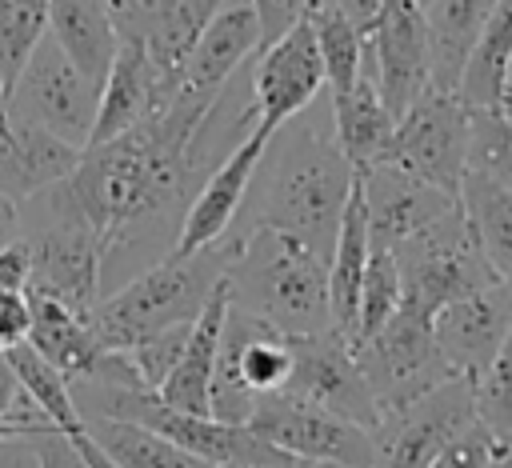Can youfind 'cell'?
I'll return each mask as SVG.
<instances>
[{
	"instance_id": "obj_30",
	"label": "cell",
	"mask_w": 512,
	"mask_h": 468,
	"mask_svg": "<svg viewBox=\"0 0 512 468\" xmlns=\"http://www.w3.org/2000/svg\"><path fill=\"white\" fill-rule=\"evenodd\" d=\"M84 420L92 440L116 468H216L136 420H116V416H84Z\"/></svg>"
},
{
	"instance_id": "obj_24",
	"label": "cell",
	"mask_w": 512,
	"mask_h": 468,
	"mask_svg": "<svg viewBox=\"0 0 512 468\" xmlns=\"http://www.w3.org/2000/svg\"><path fill=\"white\" fill-rule=\"evenodd\" d=\"M332 132L356 176H368L376 164H384L396 132V116L388 112L368 60H364V76L344 96H332Z\"/></svg>"
},
{
	"instance_id": "obj_35",
	"label": "cell",
	"mask_w": 512,
	"mask_h": 468,
	"mask_svg": "<svg viewBox=\"0 0 512 468\" xmlns=\"http://www.w3.org/2000/svg\"><path fill=\"white\" fill-rule=\"evenodd\" d=\"M468 168L512 192V116L504 108H472Z\"/></svg>"
},
{
	"instance_id": "obj_26",
	"label": "cell",
	"mask_w": 512,
	"mask_h": 468,
	"mask_svg": "<svg viewBox=\"0 0 512 468\" xmlns=\"http://www.w3.org/2000/svg\"><path fill=\"white\" fill-rule=\"evenodd\" d=\"M496 0H432L424 4L428 24V60H432V88L456 92L468 68V56L484 32V20Z\"/></svg>"
},
{
	"instance_id": "obj_17",
	"label": "cell",
	"mask_w": 512,
	"mask_h": 468,
	"mask_svg": "<svg viewBox=\"0 0 512 468\" xmlns=\"http://www.w3.org/2000/svg\"><path fill=\"white\" fill-rule=\"evenodd\" d=\"M512 328V284L496 280L468 296L448 300L432 316V336L456 376L480 380Z\"/></svg>"
},
{
	"instance_id": "obj_54",
	"label": "cell",
	"mask_w": 512,
	"mask_h": 468,
	"mask_svg": "<svg viewBox=\"0 0 512 468\" xmlns=\"http://www.w3.org/2000/svg\"><path fill=\"white\" fill-rule=\"evenodd\" d=\"M0 4H4V0H0Z\"/></svg>"
},
{
	"instance_id": "obj_15",
	"label": "cell",
	"mask_w": 512,
	"mask_h": 468,
	"mask_svg": "<svg viewBox=\"0 0 512 468\" xmlns=\"http://www.w3.org/2000/svg\"><path fill=\"white\" fill-rule=\"evenodd\" d=\"M368 68L388 112L400 120L432 84L428 24L420 0H384L368 28Z\"/></svg>"
},
{
	"instance_id": "obj_42",
	"label": "cell",
	"mask_w": 512,
	"mask_h": 468,
	"mask_svg": "<svg viewBox=\"0 0 512 468\" xmlns=\"http://www.w3.org/2000/svg\"><path fill=\"white\" fill-rule=\"evenodd\" d=\"M28 440H32V452H36L40 468H92V464L72 448V440H68L64 432H56V428L36 432V436H28Z\"/></svg>"
},
{
	"instance_id": "obj_28",
	"label": "cell",
	"mask_w": 512,
	"mask_h": 468,
	"mask_svg": "<svg viewBox=\"0 0 512 468\" xmlns=\"http://www.w3.org/2000/svg\"><path fill=\"white\" fill-rule=\"evenodd\" d=\"M220 8H224V0H168L164 16L148 32L144 44H148V56H152V68H156V80H160V104L180 88L184 64H188L196 40L204 36L208 20Z\"/></svg>"
},
{
	"instance_id": "obj_43",
	"label": "cell",
	"mask_w": 512,
	"mask_h": 468,
	"mask_svg": "<svg viewBox=\"0 0 512 468\" xmlns=\"http://www.w3.org/2000/svg\"><path fill=\"white\" fill-rule=\"evenodd\" d=\"M252 4H256V16H260V28H264V44L280 40L308 8V0H252Z\"/></svg>"
},
{
	"instance_id": "obj_2",
	"label": "cell",
	"mask_w": 512,
	"mask_h": 468,
	"mask_svg": "<svg viewBox=\"0 0 512 468\" xmlns=\"http://www.w3.org/2000/svg\"><path fill=\"white\" fill-rule=\"evenodd\" d=\"M300 116L288 120V132L276 128L264 148V160L256 168L260 188L248 224L280 228L328 260L360 176L340 152L336 132L324 136L320 124Z\"/></svg>"
},
{
	"instance_id": "obj_6",
	"label": "cell",
	"mask_w": 512,
	"mask_h": 468,
	"mask_svg": "<svg viewBox=\"0 0 512 468\" xmlns=\"http://www.w3.org/2000/svg\"><path fill=\"white\" fill-rule=\"evenodd\" d=\"M396 268H400V292L404 308L416 316H436L448 300L468 296L476 288L496 284V268L484 256V244L476 236V224L468 220L464 204L456 200L444 216H436L428 228L408 236L404 244L392 248Z\"/></svg>"
},
{
	"instance_id": "obj_45",
	"label": "cell",
	"mask_w": 512,
	"mask_h": 468,
	"mask_svg": "<svg viewBox=\"0 0 512 468\" xmlns=\"http://www.w3.org/2000/svg\"><path fill=\"white\" fill-rule=\"evenodd\" d=\"M0 468H40V460L32 452V440L0 432Z\"/></svg>"
},
{
	"instance_id": "obj_14",
	"label": "cell",
	"mask_w": 512,
	"mask_h": 468,
	"mask_svg": "<svg viewBox=\"0 0 512 468\" xmlns=\"http://www.w3.org/2000/svg\"><path fill=\"white\" fill-rule=\"evenodd\" d=\"M280 392L320 404L344 420H356L368 432L380 428L376 396L360 372L352 344L336 328L316 332V336H292V376Z\"/></svg>"
},
{
	"instance_id": "obj_13",
	"label": "cell",
	"mask_w": 512,
	"mask_h": 468,
	"mask_svg": "<svg viewBox=\"0 0 512 468\" xmlns=\"http://www.w3.org/2000/svg\"><path fill=\"white\" fill-rule=\"evenodd\" d=\"M324 60L312 32L308 12L272 44L260 48L256 72H252V104L244 112V124L276 132L292 116H300L324 88Z\"/></svg>"
},
{
	"instance_id": "obj_48",
	"label": "cell",
	"mask_w": 512,
	"mask_h": 468,
	"mask_svg": "<svg viewBox=\"0 0 512 468\" xmlns=\"http://www.w3.org/2000/svg\"><path fill=\"white\" fill-rule=\"evenodd\" d=\"M488 468H512V432L492 436V448H488Z\"/></svg>"
},
{
	"instance_id": "obj_4",
	"label": "cell",
	"mask_w": 512,
	"mask_h": 468,
	"mask_svg": "<svg viewBox=\"0 0 512 468\" xmlns=\"http://www.w3.org/2000/svg\"><path fill=\"white\" fill-rule=\"evenodd\" d=\"M232 256H236V236L228 232L224 240L200 252L188 256L168 252L112 296H100L92 308V328L100 344L112 352H128L164 328L192 324L212 300V292L228 280Z\"/></svg>"
},
{
	"instance_id": "obj_11",
	"label": "cell",
	"mask_w": 512,
	"mask_h": 468,
	"mask_svg": "<svg viewBox=\"0 0 512 468\" xmlns=\"http://www.w3.org/2000/svg\"><path fill=\"white\" fill-rule=\"evenodd\" d=\"M248 428L296 460H324V464H344V468L376 464V432L320 404L296 400L288 392L260 396L248 416Z\"/></svg>"
},
{
	"instance_id": "obj_33",
	"label": "cell",
	"mask_w": 512,
	"mask_h": 468,
	"mask_svg": "<svg viewBox=\"0 0 512 468\" xmlns=\"http://www.w3.org/2000/svg\"><path fill=\"white\" fill-rule=\"evenodd\" d=\"M48 32V0H4L0 4V96L8 104L16 76Z\"/></svg>"
},
{
	"instance_id": "obj_16",
	"label": "cell",
	"mask_w": 512,
	"mask_h": 468,
	"mask_svg": "<svg viewBox=\"0 0 512 468\" xmlns=\"http://www.w3.org/2000/svg\"><path fill=\"white\" fill-rule=\"evenodd\" d=\"M268 140H272V132L248 128L244 140L208 172V180L188 200V208L180 216V232H176L168 252L188 256V252H200V248H208V244H216L232 232V224H236V216L248 200V188L256 180V168L264 160Z\"/></svg>"
},
{
	"instance_id": "obj_27",
	"label": "cell",
	"mask_w": 512,
	"mask_h": 468,
	"mask_svg": "<svg viewBox=\"0 0 512 468\" xmlns=\"http://www.w3.org/2000/svg\"><path fill=\"white\" fill-rule=\"evenodd\" d=\"M48 32L88 80L104 84L120 48L108 0H48Z\"/></svg>"
},
{
	"instance_id": "obj_1",
	"label": "cell",
	"mask_w": 512,
	"mask_h": 468,
	"mask_svg": "<svg viewBox=\"0 0 512 468\" xmlns=\"http://www.w3.org/2000/svg\"><path fill=\"white\" fill-rule=\"evenodd\" d=\"M216 104L220 96L176 88L136 128L84 148L68 192L104 236L108 256L136 244L144 228H156L188 200L200 168V136Z\"/></svg>"
},
{
	"instance_id": "obj_34",
	"label": "cell",
	"mask_w": 512,
	"mask_h": 468,
	"mask_svg": "<svg viewBox=\"0 0 512 468\" xmlns=\"http://www.w3.org/2000/svg\"><path fill=\"white\" fill-rule=\"evenodd\" d=\"M400 268H396V252L392 248H376L368 256V272H364V288H360V316H356V336L352 344H364L368 336H376L396 312H400Z\"/></svg>"
},
{
	"instance_id": "obj_10",
	"label": "cell",
	"mask_w": 512,
	"mask_h": 468,
	"mask_svg": "<svg viewBox=\"0 0 512 468\" xmlns=\"http://www.w3.org/2000/svg\"><path fill=\"white\" fill-rule=\"evenodd\" d=\"M360 372L376 396L380 420L388 412L408 408L412 400H420L424 392H432L436 384H444L448 376H456L432 336V320L416 316L412 308L400 304V312L364 344H352Z\"/></svg>"
},
{
	"instance_id": "obj_21",
	"label": "cell",
	"mask_w": 512,
	"mask_h": 468,
	"mask_svg": "<svg viewBox=\"0 0 512 468\" xmlns=\"http://www.w3.org/2000/svg\"><path fill=\"white\" fill-rule=\"evenodd\" d=\"M224 316H228V280L212 292L204 312L192 320V332L184 340V352H180L176 368L156 388L164 404H172L180 412H192V416H212V376H216Z\"/></svg>"
},
{
	"instance_id": "obj_8",
	"label": "cell",
	"mask_w": 512,
	"mask_h": 468,
	"mask_svg": "<svg viewBox=\"0 0 512 468\" xmlns=\"http://www.w3.org/2000/svg\"><path fill=\"white\" fill-rule=\"evenodd\" d=\"M96 108H100V84L72 64V56L52 40V32H44L24 72L16 76L4 116L48 128L68 144L88 148L96 128Z\"/></svg>"
},
{
	"instance_id": "obj_53",
	"label": "cell",
	"mask_w": 512,
	"mask_h": 468,
	"mask_svg": "<svg viewBox=\"0 0 512 468\" xmlns=\"http://www.w3.org/2000/svg\"><path fill=\"white\" fill-rule=\"evenodd\" d=\"M424 4H432V0H420V8H424Z\"/></svg>"
},
{
	"instance_id": "obj_49",
	"label": "cell",
	"mask_w": 512,
	"mask_h": 468,
	"mask_svg": "<svg viewBox=\"0 0 512 468\" xmlns=\"http://www.w3.org/2000/svg\"><path fill=\"white\" fill-rule=\"evenodd\" d=\"M288 468H344V464H324V460H292Z\"/></svg>"
},
{
	"instance_id": "obj_41",
	"label": "cell",
	"mask_w": 512,
	"mask_h": 468,
	"mask_svg": "<svg viewBox=\"0 0 512 468\" xmlns=\"http://www.w3.org/2000/svg\"><path fill=\"white\" fill-rule=\"evenodd\" d=\"M32 328V304L28 292H0V352L28 340Z\"/></svg>"
},
{
	"instance_id": "obj_23",
	"label": "cell",
	"mask_w": 512,
	"mask_h": 468,
	"mask_svg": "<svg viewBox=\"0 0 512 468\" xmlns=\"http://www.w3.org/2000/svg\"><path fill=\"white\" fill-rule=\"evenodd\" d=\"M28 304H32L28 344L48 364H56L68 380H88L100 356L108 352L92 328V312H76L72 304L44 296V292H28Z\"/></svg>"
},
{
	"instance_id": "obj_31",
	"label": "cell",
	"mask_w": 512,
	"mask_h": 468,
	"mask_svg": "<svg viewBox=\"0 0 512 468\" xmlns=\"http://www.w3.org/2000/svg\"><path fill=\"white\" fill-rule=\"evenodd\" d=\"M308 20L320 44V60H324V80L332 96H344L360 76H364V60H368V32L356 28L340 8H332L328 0H308Z\"/></svg>"
},
{
	"instance_id": "obj_40",
	"label": "cell",
	"mask_w": 512,
	"mask_h": 468,
	"mask_svg": "<svg viewBox=\"0 0 512 468\" xmlns=\"http://www.w3.org/2000/svg\"><path fill=\"white\" fill-rule=\"evenodd\" d=\"M488 448H492V432H488L480 420H472V424L436 456L432 468H488Z\"/></svg>"
},
{
	"instance_id": "obj_44",
	"label": "cell",
	"mask_w": 512,
	"mask_h": 468,
	"mask_svg": "<svg viewBox=\"0 0 512 468\" xmlns=\"http://www.w3.org/2000/svg\"><path fill=\"white\" fill-rule=\"evenodd\" d=\"M28 280H32V252L24 236L0 244V292H28Z\"/></svg>"
},
{
	"instance_id": "obj_52",
	"label": "cell",
	"mask_w": 512,
	"mask_h": 468,
	"mask_svg": "<svg viewBox=\"0 0 512 468\" xmlns=\"http://www.w3.org/2000/svg\"><path fill=\"white\" fill-rule=\"evenodd\" d=\"M0 120H4V96H0Z\"/></svg>"
},
{
	"instance_id": "obj_5",
	"label": "cell",
	"mask_w": 512,
	"mask_h": 468,
	"mask_svg": "<svg viewBox=\"0 0 512 468\" xmlns=\"http://www.w3.org/2000/svg\"><path fill=\"white\" fill-rule=\"evenodd\" d=\"M20 236L32 252L28 292L56 296L76 312H92L104 280V236L84 216L68 180L20 204Z\"/></svg>"
},
{
	"instance_id": "obj_7",
	"label": "cell",
	"mask_w": 512,
	"mask_h": 468,
	"mask_svg": "<svg viewBox=\"0 0 512 468\" xmlns=\"http://www.w3.org/2000/svg\"><path fill=\"white\" fill-rule=\"evenodd\" d=\"M288 376H292V336H284L268 320L228 300L216 376H212V416L228 424H248L256 400L280 392Z\"/></svg>"
},
{
	"instance_id": "obj_51",
	"label": "cell",
	"mask_w": 512,
	"mask_h": 468,
	"mask_svg": "<svg viewBox=\"0 0 512 468\" xmlns=\"http://www.w3.org/2000/svg\"><path fill=\"white\" fill-rule=\"evenodd\" d=\"M216 468H240V464H216Z\"/></svg>"
},
{
	"instance_id": "obj_38",
	"label": "cell",
	"mask_w": 512,
	"mask_h": 468,
	"mask_svg": "<svg viewBox=\"0 0 512 468\" xmlns=\"http://www.w3.org/2000/svg\"><path fill=\"white\" fill-rule=\"evenodd\" d=\"M188 332H192V324H176V328H164V332L148 336L144 344L128 348V360L136 364L140 380H144L152 392H156V388L168 380V372L176 368V360H180V352H184Z\"/></svg>"
},
{
	"instance_id": "obj_3",
	"label": "cell",
	"mask_w": 512,
	"mask_h": 468,
	"mask_svg": "<svg viewBox=\"0 0 512 468\" xmlns=\"http://www.w3.org/2000/svg\"><path fill=\"white\" fill-rule=\"evenodd\" d=\"M232 236L228 300L236 308L268 320L284 336H316L332 328L328 260L320 252L268 224H248Z\"/></svg>"
},
{
	"instance_id": "obj_18",
	"label": "cell",
	"mask_w": 512,
	"mask_h": 468,
	"mask_svg": "<svg viewBox=\"0 0 512 468\" xmlns=\"http://www.w3.org/2000/svg\"><path fill=\"white\" fill-rule=\"evenodd\" d=\"M364 184V204H368V228H372V244L376 248H396L408 236H416L420 228H428L436 216H444L460 196L432 188L392 164H376L368 176H360Z\"/></svg>"
},
{
	"instance_id": "obj_25",
	"label": "cell",
	"mask_w": 512,
	"mask_h": 468,
	"mask_svg": "<svg viewBox=\"0 0 512 468\" xmlns=\"http://www.w3.org/2000/svg\"><path fill=\"white\" fill-rule=\"evenodd\" d=\"M372 256V228H368V204H364V184L356 180L332 256H328V304H332V328L352 344L356 336V316H360V288Z\"/></svg>"
},
{
	"instance_id": "obj_37",
	"label": "cell",
	"mask_w": 512,
	"mask_h": 468,
	"mask_svg": "<svg viewBox=\"0 0 512 468\" xmlns=\"http://www.w3.org/2000/svg\"><path fill=\"white\" fill-rule=\"evenodd\" d=\"M48 428H52V420L40 412V404L20 384L8 352H0V432L36 436V432H48Z\"/></svg>"
},
{
	"instance_id": "obj_29",
	"label": "cell",
	"mask_w": 512,
	"mask_h": 468,
	"mask_svg": "<svg viewBox=\"0 0 512 468\" xmlns=\"http://www.w3.org/2000/svg\"><path fill=\"white\" fill-rule=\"evenodd\" d=\"M508 80H512V0H496L468 56L456 96L468 108H500Z\"/></svg>"
},
{
	"instance_id": "obj_50",
	"label": "cell",
	"mask_w": 512,
	"mask_h": 468,
	"mask_svg": "<svg viewBox=\"0 0 512 468\" xmlns=\"http://www.w3.org/2000/svg\"><path fill=\"white\" fill-rule=\"evenodd\" d=\"M500 108L512 116V80H508V88H504V100H500Z\"/></svg>"
},
{
	"instance_id": "obj_22",
	"label": "cell",
	"mask_w": 512,
	"mask_h": 468,
	"mask_svg": "<svg viewBox=\"0 0 512 468\" xmlns=\"http://www.w3.org/2000/svg\"><path fill=\"white\" fill-rule=\"evenodd\" d=\"M156 108H160V80H156L148 44L144 40H120L116 60H112V68H108V76L100 84V108H96L92 144L136 128Z\"/></svg>"
},
{
	"instance_id": "obj_12",
	"label": "cell",
	"mask_w": 512,
	"mask_h": 468,
	"mask_svg": "<svg viewBox=\"0 0 512 468\" xmlns=\"http://www.w3.org/2000/svg\"><path fill=\"white\" fill-rule=\"evenodd\" d=\"M476 420V380L448 376L400 412H388L376 428L372 468H432L436 456Z\"/></svg>"
},
{
	"instance_id": "obj_46",
	"label": "cell",
	"mask_w": 512,
	"mask_h": 468,
	"mask_svg": "<svg viewBox=\"0 0 512 468\" xmlns=\"http://www.w3.org/2000/svg\"><path fill=\"white\" fill-rule=\"evenodd\" d=\"M328 4H332V8H340V12H344L352 24H356V28H364V32H368L384 0H328Z\"/></svg>"
},
{
	"instance_id": "obj_39",
	"label": "cell",
	"mask_w": 512,
	"mask_h": 468,
	"mask_svg": "<svg viewBox=\"0 0 512 468\" xmlns=\"http://www.w3.org/2000/svg\"><path fill=\"white\" fill-rule=\"evenodd\" d=\"M164 8H168V0H108L120 40H148V32L164 16Z\"/></svg>"
},
{
	"instance_id": "obj_20",
	"label": "cell",
	"mask_w": 512,
	"mask_h": 468,
	"mask_svg": "<svg viewBox=\"0 0 512 468\" xmlns=\"http://www.w3.org/2000/svg\"><path fill=\"white\" fill-rule=\"evenodd\" d=\"M260 44H264V28L256 16V4L252 0H224V8L208 20L204 36L196 40V48L184 64L180 88L200 92V96H220L224 84L232 80V72L252 52H260Z\"/></svg>"
},
{
	"instance_id": "obj_36",
	"label": "cell",
	"mask_w": 512,
	"mask_h": 468,
	"mask_svg": "<svg viewBox=\"0 0 512 468\" xmlns=\"http://www.w3.org/2000/svg\"><path fill=\"white\" fill-rule=\"evenodd\" d=\"M476 420L492 436L512 432V328H508L500 352L492 356V364L476 380Z\"/></svg>"
},
{
	"instance_id": "obj_9",
	"label": "cell",
	"mask_w": 512,
	"mask_h": 468,
	"mask_svg": "<svg viewBox=\"0 0 512 468\" xmlns=\"http://www.w3.org/2000/svg\"><path fill=\"white\" fill-rule=\"evenodd\" d=\"M468 140H472V108L456 92L424 88L416 104L396 120L384 164L460 196L468 172Z\"/></svg>"
},
{
	"instance_id": "obj_19",
	"label": "cell",
	"mask_w": 512,
	"mask_h": 468,
	"mask_svg": "<svg viewBox=\"0 0 512 468\" xmlns=\"http://www.w3.org/2000/svg\"><path fill=\"white\" fill-rule=\"evenodd\" d=\"M80 156L84 148L52 136L48 128L12 116L0 120V192L12 204H28L40 192L64 184L76 172Z\"/></svg>"
},
{
	"instance_id": "obj_47",
	"label": "cell",
	"mask_w": 512,
	"mask_h": 468,
	"mask_svg": "<svg viewBox=\"0 0 512 468\" xmlns=\"http://www.w3.org/2000/svg\"><path fill=\"white\" fill-rule=\"evenodd\" d=\"M12 240H20V204H12L0 192V244H12Z\"/></svg>"
},
{
	"instance_id": "obj_32",
	"label": "cell",
	"mask_w": 512,
	"mask_h": 468,
	"mask_svg": "<svg viewBox=\"0 0 512 468\" xmlns=\"http://www.w3.org/2000/svg\"><path fill=\"white\" fill-rule=\"evenodd\" d=\"M460 204H464L468 220L476 224L488 264L496 268V276L504 284H512V192H504L500 184H492L488 176L468 168L464 184H460Z\"/></svg>"
}]
</instances>
